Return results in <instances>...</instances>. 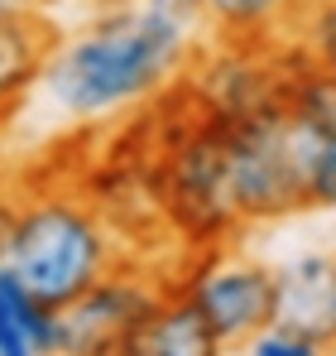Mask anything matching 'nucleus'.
Masks as SVG:
<instances>
[{
	"instance_id": "f257e3e1",
	"label": "nucleus",
	"mask_w": 336,
	"mask_h": 356,
	"mask_svg": "<svg viewBox=\"0 0 336 356\" xmlns=\"http://www.w3.org/2000/svg\"><path fill=\"white\" fill-rule=\"evenodd\" d=\"M207 19L164 0H115L77 34L58 39L44 67V102L62 120H111L183 77Z\"/></svg>"
},
{
	"instance_id": "f03ea898",
	"label": "nucleus",
	"mask_w": 336,
	"mask_h": 356,
	"mask_svg": "<svg viewBox=\"0 0 336 356\" xmlns=\"http://www.w3.org/2000/svg\"><path fill=\"white\" fill-rule=\"evenodd\" d=\"M5 265L44 303L62 308L120 265V241L96 202L77 193H29L15 207Z\"/></svg>"
},
{
	"instance_id": "7ed1b4c3",
	"label": "nucleus",
	"mask_w": 336,
	"mask_h": 356,
	"mask_svg": "<svg viewBox=\"0 0 336 356\" xmlns=\"http://www.w3.org/2000/svg\"><path fill=\"white\" fill-rule=\"evenodd\" d=\"M197 102V97H192ZM159 207L168 227L197 250H221L240 222L230 178L221 154V125L197 106V116L183 125V135L164 149L159 164Z\"/></svg>"
},
{
	"instance_id": "20e7f679",
	"label": "nucleus",
	"mask_w": 336,
	"mask_h": 356,
	"mask_svg": "<svg viewBox=\"0 0 336 356\" xmlns=\"http://www.w3.org/2000/svg\"><path fill=\"white\" fill-rule=\"evenodd\" d=\"M221 125V154H226V178L240 222H279L308 207L303 178L288 149V116L279 106H264L255 116L217 120Z\"/></svg>"
},
{
	"instance_id": "39448f33",
	"label": "nucleus",
	"mask_w": 336,
	"mask_h": 356,
	"mask_svg": "<svg viewBox=\"0 0 336 356\" xmlns=\"http://www.w3.org/2000/svg\"><path fill=\"white\" fill-rule=\"evenodd\" d=\"M173 289L207 318L226 347H245L274 323V270L250 255L202 250Z\"/></svg>"
},
{
	"instance_id": "423d86ee",
	"label": "nucleus",
	"mask_w": 336,
	"mask_h": 356,
	"mask_svg": "<svg viewBox=\"0 0 336 356\" xmlns=\"http://www.w3.org/2000/svg\"><path fill=\"white\" fill-rule=\"evenodd\" d=\"M173 284H159L149 270H120L96 280L87 294L58 308V347L62 356H125L130 337L164 303Z\"/></svg>"
},
{
	"instance_id": "0eeeda50",
	"label": "nucleus",
	"mask_w": 336,
	"mask_h": 356,
	"mask_svg": "<svg viewBox=\"0 0 336 356\" xmlns=\"http://www.w3.org/2000/svg\"><path fill=\"white\" fill-rule=\"evenodd\" d=\"M283 116L308 207H336V77L312 67L303 49L288 63Z\"/></svg>"
},
{
	"instance_id": "6e6552de",
	"label": "nucleus",
	"mask_w": 336,
	"mask_h": 356,
	"mask_svg": "<svg viewBox=\"0 0 336 356\" xmlns=\"http://www.w3.org/2000/svg\"><path fill=\"white\" fill-rule=\"evenodd\" d=\"M274 323L336 352V250L317 245L274 265Z\"/></svg>"
},
{
	"instance_id": "1a4fd4ad",
	"label": "nucleus",
	"mask_w": 336,
	"mask_h": 356,
	"mask_svg": "<svg viewBox=\"0 0 336 356\" xmlns=\"http://www.w3.org/2000/svg\"><path fill=\"white\" fill-rule=\"evenodd\" d=\"M53 49L58 34L39 10H0V120L29 92H39Z\"/></svg>"
},
{
	"instance_id": "9d476101",
	"label": "nucleus",
	"mask_w": 336,
	"mask_h": 356,
	"mask_svg": "<svg viewBox=\"0 0 336 356\" xmlns=\"http://www.w3.org/2000/svg\"><path fill=\"white\" fill-rule=\"evenodd\" d=\"M0 356H62L58 308L0 260Z\"/></svg>"
},
{
	"instance_id": "9b49d317",
	"label": "nucleus",
	"mask_w": 336,
	"mask_h": 356,
	"mask_svg": "<svg viewBox=\"0 0 336 356\" xmlns=\"http://www.w3.org/2000/svg\"><path fill=\"white\" fill-rule=\"evenodd\" d=\"M221 352L226 342L178 289H168L164 303L144 318V327L125 347V356H221Z\"/></svg>"
},
{
	"instance_id": "f8f14e48",
	"label": "nucleus",
	"mask_w": 336,
	"mask_h": 356,
	"mask_svg": "<svg viewBox=\"0 0 336 356\" xmlns=\"http://www.w3.org/2000/svg\"><path fill=\"white\" fill-rule=\"evenodd\" d=\"M288 10H293V0H202V19L230 44L264 39L274 24H283Z\"/></svg>"
},
{
	"instance_id": "ddd939ff",
	"label": "nucleus",
	"mask_w": 336,
	"mask_h": 356,
	"mask_svg": "<svg viewBox=\"0 0 336 356\" xmlns=\"http://www.w3.org/2000/svg\"><path fill=\"white\" fill-rule=\"evenodd\" d=\"M303 54L312 67L336 77V0H317L303 19Z\"/></svg>"
},
{
	"instance_id": "4468645a",
	"label": "nucleus",
	"mask_w": 336,
	"mask_h": 356,
	"mask_svg": "<svg viewBox=\"0 0 336 356\" xmlns=\"http://www.w3.org/2000/svg\"><path fill=\"white\" fill-rule=\"evenodd\" d=\"M245 356H332V347H322V342H312V337H303V332H293V327H279V323H269L260 337H250Z\"/></svg>"
},
{
	"instance_id": "2eb2a0df",
	"label": "nucleus",
	"mask_w": 336,
	"mask_h": 356,
	"mask_svg": "<svg viewBox=\"0 0 336 356\" xmlns=\"http://www.w3.org/2000/svg\"><path fill=\"white\" fill-rule=\"evenodd\" d=\"M15 197H0V260H5V250H10V232H15Z\"/></svg>"
},
{
	"instance_id": "dca6fc26",
	"label": "nucleus",
	"mask_w": 336,
	"mask_h": 356,
	"mask_svg": "<svg viewBox=\"0 0 336 356\" xmlns=\"http://www.w3.org/2000/svg\"><path fill=\"white\" fill-rule=\"evenodd\" d=\"M49 0H0V10H44Z\"/></svg>"
},
{
	"instance_id": "f3484780",
	"label": "nucleus",
	"mask_w": 336,
	"mask_h": 356,
	"mask_svg": "<svg viewBox=\"0 0 336 356\" xmlns=\"http://www.w3.org/2000/svg\"><path fill=\"white\" fill-rule=\"evenodd\" d=\"M221 356H245V352H240V347H235V352H230V347H226V352Z\"/></svg>"
}]
</instances>
